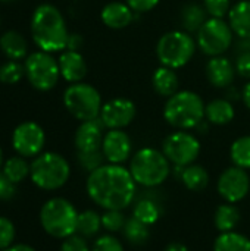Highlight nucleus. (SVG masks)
Wrapping results in <instances>:
<instances>
[{
	"instance_id": "f257e3e1",
	"label": "nucleus",
	"mask_w": 250,
	"mask_h": 251,
	"mask_svg": "<svg viewBox=\"0 0 250 251\" xmlns=\"http://www.w3.org/2000/svg\"><path fill=\"white\" fill-rule=\"evenodd\" d=\"M88 197L105 210H124L136 196L137 182L122 165H102L87 178Z\"/></svg>"
},
{
	"instance_id": "f03ea898",
	"label": "nucleus",
	"mask_w": 250,
	"mask_h": 251,
	"mask_svg": "<svg viewBox=\"0 0 250 251\" xmlns=\"http://www.w3.org/2000/svg\"><path fill=\"white\" fill-rule=\"evenodd\" d=\"M31 35L41 51L66 50L69 31L62 12L49 3L37 6L31 16Z\"/></svg>"
},
{
	"instance_id": "7ed1b4c3",
	"label": "nucleus",
	"mask_w": 250,
	"mask_h": 251,
	"mask_svg": "<svg viewBox=\"0 0 250 251\" xmlns=\"http://www.w3.org/2000/svg\"><path fill=\"white\" fill-rule=\"evenodd\" d=\"M164 118L175 129H194L205 121V101L194 91L180 90L167 99Z\"/></svg>"
},
{
	"instance_id": "20e7f679",
	"label": "nucleus",
	"mask_w": 250,
	"mask_h": 251,
	"mask_svg": "<svg viewBox=\"0 0 250 251\" xmlns=\"http://www.w3.org/2000/svg\"><path fill=\"white\" fill-rule=\"evenodd\" d=\"M130 172L139 185L153 188L167 181L171 174V162L162 150L144 147L133 154Z\"/></svg>"
},
{
	"instance_id": "39448f33",
	"label": "nucleus",
	"mask_w": 250,
	"mask_h": 251,
	"mask_svg": "<svg viewBox=\"0 0 250 251\" xmlns=\"http://www.w3.org/2000/svg\"><path fill=\"white\" fill-rule=\"evenodd\" d=\"M78 212L71 201L62 197L47 200L40 212L43 229L53 238L65 240L77 232Z\"/></svg>"
},
{
	"instance_id": "423d86ee",
	"label": "nucleus",
	"mask_w": 250,
	"mask_h": 251,
	"mask_svg": "<svg viewBox=\"0 0 250 251\" xmlns=\"http://www.w3.org/2000/svg\"><path fill=\"white\" fill-rule=\"evenodd\" d=\"M71 175L68 160L59 153L46 151L40 153L31 163V181L41 190L53 191L63 187Z\"/></svg>"
},
{
	"instance_id": "0eeeda50",
	"label": "nucleus",
	"mask_w": 250,
	"mask_h": 251,
	"mask_svg": "<svg viewBox=\"0 0 250 251\" xmlns=\"http://www.w3.org/2000/svg\"><path fill=\"white\" fill-rule=\"evenodd\" d=\"M197 49L196 40L187 31H168L156 43V57L162 66L180 69L194 56Z\"/></svg>"
},
{
	"instance_id": "6e6552de",
	"label": "nucleus",
	"mask_w": 250,
	"mask_h": 251,
	"mask_svg": "<svg viewBox=\"0 0 250 251\" xmlns=\"http://www.w3.org/2000/svg\"><path fill=\"white\" fill-rule=\"evenodd\" d=\"M63 106L78 121L97 119L103 106L102 96L96 87L87 82L71 84L63 93Z\"/></svg>"
},
{
	"instance_id": "1a4fd4ad",
	"label": "nucleus",
	"mask_w": 250,
	"mask_h": 251,
	"mask_svg": "<svg viewBox=\"0 0 250 251\" xmlns=\"http://www.w3.org/2000/svg\"><path fill=\"white\" fill-rule=\"evenodd\" d=\"M234 41V32L228 21L222 18H208L196 32L197 47L209 57L222 56Z\"/></svg>"
},
{
	"instance_id": "9d476101",
	"label": "nucleus",
	"mask_w": 250,
	"mask_h": 251,
	"mask_svg": "<svg viewBox=\"0 0 250 251\" xmlns=\"http://www.w3.org/2000/svg\"><path fill=\"white\" fill-rule=\"evenodd\" d=\"M25 76L38 91H49L56 87L60 78L57 60L47 51H34L25 57Z\"/></svg>"
},
{
	"instance_id": "9b49d317",
	"label": "nucleus",
	"mask_w": 250,
	"mask_h": 251,
	"mask_svg": "<svg viewBox=\"0 0 250 251\" xmlns=\"http://www.w3.org/2000/svg\"><path fill=\"white\" fill-rule=\"evenodd\" d=\"M200 141L189 131L177 129L162 143V151L174 166H189L200 154Z\"/></svg>"
},
{
	"instance_id": "f8f14e48",
	"label": "nucleus",
	"mask_w": 250,
	"mask_h": 251,
	"mask_svg": "<svg viewBox=\"0 0 250 251\" xmlns=\"http://www.w3.org/2000/svg\"><path fill=\"white\" fill-rule=\"evenodd\" d=\"M46 143L44 129L37 122H22L12 134V146L22 157H37Z\"/></svg>"
},
{
	"instance_id": "ddd939ff",
	"label": "nucleus",
	"mask_w": 250,
	"mask_h": 251,
	"mask_svg": "<svg viewBox=\"0 0 250 251\" xmlns=\"http://www.w3.org/2000/svg\"><path fill=\"white\" fill-rule=\"evenodd\" d=\"M220 196L227 201V203H239L242 201L250 190V176L246 169H242L239 166H231L225 169L217 184Z\"/></svg>"
},
{
	"instance_id": "4468645a",
	"label": "nucleus",
	"mask_w": 250,
	"mask_h": 251,
	"mask_svg": "<svg viewBox=\"0 0 250 251\" xmlns=\"http://www.w3.org/2000/svg\"><path fill=\"white\" fill-rule=\"evenodd\" d=\"M137 115V107L133 100L127 97H115L103 103L100 110V121L108 129L127 128Z\"/></svg>"
},
{
	"instance_id": "2eb2a0df",
	"label": "nucleus",
	"mask_w": 250,
	"mask_h": 251,
	"mask_svg": "<svg viewBox=\"0 0 250 251\" xmlns=\"http://www.w3.org/2000/svg\"><path fill=\"white\" fill-rule=\"evenodd\" d=\"M133 143L124 129H109L102 143V153L109 163L122 165L131 157Z\"/></svg>"
},
{
	"instance_id": "dca6fc26",
	"label": "nucleus",
	"mask_w": 250,
	"mask_h": 251,
	"mask_svg": "<svg viewBox=\"0 0 250 251\" xmlns=\"http://www.w3.org/2000/svg\"><path fill=\"white\" fill-rule=\"evenodd\" d=\"M205 75L209 84L215 88H228L233 85L237 71L234 62L225 56H214L206 62Z\"/></svg>"
},
{
	"instance_id": "f3484780",
	"label": "nucleus",
	"mask_w": 250,
	"mask_h": 251,
	"mask_svg": "<svg viewBox=\"0 0 250 251\" xmlns=\"http://www.w3.org/2000/svg\"><path fill=\"white\" fill-rule=\"evenodd\" d=\"M105 125L100 118L81 122L78 129L75 131L74 143L77 151H97L102 150V143L105 137Z\"/></svg>"
},
{
	"instance_id": "a211bd4d",
	"label": "nucleus",
	"mask_w": 250,
	"mask_h": 251,
	"mask_svg": "<svg viewBox=\"0 0 250 251\" xmlns=\"http://www.w3.org/2000/svg\"><path fill=\"white\" fill-rule=\"evenodd\" d=\"M136 12L127 4V1H109L100 12L102 22L112 29H124L133 24Z\"/></svg>"
},
{
	"instance_id": "6ab92c4d",
	"label": "nucleus",
	"mask_w": 250,
	"mask_h": 251,
	"mask_svg": "<svg viewBox=\"0 0 250 251\" xmlns=\"http://www.w3.org/2000/svg\"><path fill=\"white\" fill-rule=\"evenodd\" d=\"M57 63L60 69V76L71 84L81 82L87 75V63L80 51L65 50L57 59Z\"/></svg>"
},
{
	"instance_id": "aec40b11",
	"label": "nucleus",
	"mask_w": 250,
	"mask_h": 251,
	"mask_svg": "<svg viewBox=\"0 0 250 251\" xmlns=\"http://www.w3.org/2000/svg\"><path fill=\"white\" fill-rule=\"evenodd\" d=\"M152 85L156 94L161 97H171L180 91V78L175 69L168 66H159L152 75Z\"/></svg>"
},
{
	"instance_id": "412c9836",
	"label": "nucleus",
	"mask_w": 250,
	"mask_h": 251,
	"mask_svg": "<svg viewBox=\"0 0 250 251\" xmlns=\"http://www.w3.org/2000/svg\"><path fill=\"white\" fill-rule=\"evenodd\" d=\"M227 21L239 38H250V0H239L231 6Z\"/></svg>"
},
{
	"instance_id": "4be33fe9",
	"label": "nucleus",
	"mask_w": 250,
	"mask_h": 251,
	"mask_svg": "<svg viewBox=\"0 0 250 251\" xmlns=\"http://www.w3.org/2000/svg\"><path fill=\"white\" fill-rule=\"evenodd\" d=\"M236 116L234 104L228 99H215L205 104V119L214 125H227Z\"/></svg>"
},
{
	"instance_id": "5701e85b",
	"label": "nucleus",
	"mask_w": 250,
	"mask_h": 251,
	"mask_svg": "<svg viewBox=\"0 0 250 251\" xmlns=\"http://www.w3.org/2000/svg\"><path fill=\"white\" fill-rule=\"evenodd\" d=\"M0 49L10 60H21L28 56V43L25 37L15 31H6L0 37Z\"/></svg>"
},
{
	"instance_id": "b1692460",
	"label": "nucleus",
	"mask_w": 250,
	"mask_h": 251,
	"mask_svg": "<svg viewBox=\"0 0 250 251\" xmlns=\"http://www.w3.org/2000/svg\"><path fill=\"white\" fill-rule=\"evenodd\" d=\"M180 18H181V25H183L184 31H187L189 34H192V32L196 34L209 16L205 10L203 4L192 1V3H187L181 9Z\"/></svg>"
},
{
	"instance_id": "393cba45",
	"label": "nucleus",
	"mask_w": 250,
	"mask_h": 251,
	"mask_svg": "<svg viewBox=\"0 0 250 251\" xmlns=\"http://www.w3.org/2000/svg\"><path fill=\"white\" fill-rule=\"evenodd\" d=\"M181 182L190 191H202L209 185V174L200 165H189L181 169Z\"/></svg>"
},
{
	"instance_id": "a878e982",
	"label": "nucleus",
	"mask_w": 250,
	"mask_h": 251,
	"mask_svg": "<svg viewBox=\"0 0 250 251\" xmlns=\"http://www.w3.org/2000/svg\"><path fill=\"white\" fill-rule=\"evenodd\" d=\"M240 221V212L233 203H224L218 206L214 215V224L215 228L220 232H230L234 231Z\"/></svg>"
},
{
	"instance_id": "bb28decb",
	"label": "nucleus",
	"mask_w": 250,
	"mask_h": 251,
	"mask_svg": "<svg viewBox=\"0 0 250 251\" xmlns=\"http://www.w3.org/2000/svg\"><path fill=\"white\" fill-rule=\"evenodd\" d=\"M214 251H250V240L239 232H221L214 243Z\"/></svg>"
},
{
	"instance_id": "cd10ccee",
	"label": "nucleus",
	"mask_w": 250,
	"mask_h": 251,
	"mask_svg": "<svg viewBox=\"0 0 250 251\" xmlns=\"http://www.w3.org/2000/svg\"><path fill=\"white\" fill-rule=\"evenodd\" d=\"M133 218L139 219L147 226L155 225L161 218V209L152 199H141L133 209Z\"/></svg>"
},
{
	"instance_id": "c85d7f7f",
	"label": "nucleus",
	"mask_w": 250,
	"mask_h": 251,
	"mask_svg": "<svg viewBox=\"0 0 250 251\" xmlns=\"http://www.w3.org/2000/svg\"><path fill=\"white\" fill-rule=\"evenodd\" d=\"M102 228V216L94 212V210H84L78 213V221H77V234L90 238L94 237Z\"/></svg>"
},
{
	"instance_id": "c756f323",
	"label": "nucleus",
	"mask_w": 250,
	"mask_h": 251,
	"mask_svg": "<svg viewBox=\"0 0 250 251\" xmlns=\"http://www.w3.org/2000/svg\"><path fill=\"white\" fill-rule=\"evenodd\" d=\"M29 169H31V165L25 160V157L13 156V157L7 159L3 163V171L1 172L13 184H18V182H22L29 175Z\"/></svg>"
},
{
	"instance_id": "7c9ffc66",
	"label": "nucleus",
	"mask_w": 250,
	"mask_h": 251,
	"mask_svg": "<svg viewBox=\"0 0 250 251\" xmlns=\"http://www.w3.org/2000/svg\"><path fill=\"white\" fill-rule=\"evenodd\" d=\"M230 157L234 166H239L242 169H250V135H243L230 147Z\"/></svg>"
},
{
	"instance_id": "2f4dec72",
	"label": "nucleus",
	"mask_w": 250,
	"mask_h": 251,
	"mask_svg": "<svg viewBox=\"0 0 250 251\" xmlns=\"http://www.w3.org/2000/svg\"><path fill=\"white\" fill-rule=\"evenodd\" d=\"M122 231H124V237L127 238V241L134 244V246H141V244L147 243V240L150 238L149 226L144 225L143 222H140L136 218L127 219L125 226H124Z\"/></svg>"
},
{
	"instance_id": "473e14b6",
	"label": "nucleus",
	"mask_w": 250,
	"mask_h": 251,
	"mask_svg": "<svg viewBox=\"0 0 250 251\" xmlns=\"http://www.w3.org/2000/svg\"><path fill=\"white\" fill-rule=\"evenodd\" d=\"M25 75L24 65L19 60H7L0 66V82L3 84H16Z\"/></svg>"
},
{
	"instance_id": "72a5a7b5",
	"label": "nucleus",
	"mask_w": 250,
	"mask_h": 251,
	"mask_svg": "<svg viewBox=\"0 0 250 251\" xmlns=\"http://www.w3.org/2000/svg\"><path fill=\"white\" fill-rule=\"evenodd\" d=\"M125 216L122 210H106L102 215V226L109 232H118L122 231L125 226Z\"/></svg>"
},
{
	"instance_id": "f704fd0d",
	"label": "nucleus",
	"mask_w": 250,
	"mask_h": 251,
	"mask_svg": "<svg viewBox=\"0 0 250 251\" xmlns=\"http://www.w3.org/2000/svg\"><path fill=\"white\" fill-rule=\"evenodd\" d=\"M77 157H78V163L81 165V168H84L88 172H93L97 168H100L103 165V160H105V156H103L102 150H97V151H78Z\"/></svg>"
},
{
	"instance_id": "c9c22d12",
	"label": "nucleus",
	"mask_w": 250,
	"mask_h": 251,
	"mask_svg": "<svg viewBox=\"0 0 250 251\" xmlns=\"http://www.w3.org/2000/svg\"><path fill=\"white\" fill-rule=\"evenodd\" d=\"M209 18H225L231 9V0H202Z\"/></svg>"
},
{
	"instance_id": "e433bc0d",
	"label": "nucleus",
	"mask_w": 250,
	"mask_h": 251,
	"mask_svg": "<svg viewBox=\"0 0 250 251\" xmlns=\"http://www.w3.org/2000/svg\"><path fill=\"white\" fill-rule=\"evenodd\" d=\"M15 240V226L7 219L0 216V250H6L13 244Z\"/></svg>"
},
{
	"instance_id": "4c0bfd02",
	"label": "nucleus",
	"mask_w": 250,
	"mask_h": 251,
	"mask_svg": "<svg viewBox=\"0 0 250 251\" xmlns=\"http://www.w3.org/2000/svg\"><path fill=\"white\" fill-rule=\"evenodd\" d=\"M91 251H124V246L113 235H102L94 241Z\"/></svg>"
},
{
	"instance_id": "58836bf2",
	"label": "nucleus",
	"mask_w": 250,
	"mask_h": 251,
	"mask_svg": "<svg viewBox=\"0 0 250 251\" xmlns=\"http://www.w3.org/2000/svg\"><path fill=\"white\" fill-rule=\"evenodd\" d=\"M60 251H91L85 238L81 235H71L68 238L63 240L62 246H60Z\"/></svg>"
},
{
	"instance_id": "ea45409f",
	"label": "nucleus",
	"mask_w": 250,
	"mask_h": 251,
	"mask_svg": "<svg viewBox=\"0 0 250 251\" xmlns=\"http://www.w3.org/2000/svg\"><path fill=\"white\" fill-rule=\"evenodd\" d=\"M234 65H236L237 75H240L242 78L250 81V51L239 53Z\"/></svg>"
},
{
	"instance_id": "a19ab883",
	"label": "nucleus",
	"mask_w": 250,
	"mask_h": 251,
	"mask_svg": "<svg viewBox=\"0 0 250 251\" xmlns=\"http://www.w3.org/2000/svg\"><path fill=\"white\" fill-rule=\"evenodd\" d=\"M16 184H13L3 172H0V200H10L16 193Z\"/></svg>"
},
{
	"instance_id": "79ce46f5",
	"label": "nucleus",
	"mask_w": 250,
	"mask_h": 251,
	"mask_svg": "<svg viewBox=\"0 0 250 251\" xmlns=\"http://www.w3.org/2000/svg\"><path fill=\"white\" fill-rule=\"evenodd\" d=\"M125 1L136 13H146L155 9L161 0H125Z\"/></svg>"
},
{
	"instance_id": "37998d69",
	"label": "nucleus",
	"mask_w": 250,
	"mask_h": 251,
	"mask_svg": "<svg viewBox=\"0 0 250 251\" xmlns=\"http://www.w3.org/2000/svg\"><path fill=\"white\" fill-rule=\"evenodd\" d=\"M83 46V37L80 34H69L68 38V44H66V50H75L78 51Z\"/></svg>"
},
{
	"instance_id": "c03bdc74",
	"label": "nucleus",
	"mask_w": 250,
	"mask_h": 251,
	"mask_svg": "<svg viewBox=\"0 0 250 251\" xmlns=\"http://www.w3.org/2000/svg\"><path fill=\"white\" fill-rule=\"evenodd\" d=\"M165 251H190L187 249V246L186 244H183V243H180V241H172V243H169L167 247H165Z\"/></svg>"
},
{
	"instance_id": "a18cd8bd",
	"label": "nucleus",
	"mask_w": 250,
	"mask_h": 251,
	"mask_svg": "<svg viewBox=\"0 0 250 251\" xmlns=\"http://www.w3.org/2000/svg\"><path fill=\"white\" fill-rule=\"evenodd\" d=\"M242 100L245 103V106L250 110V81L243 87V91H242Z\"/></svg>"
},
{
	"instance_id": "49530a36",
	"label": "nucleus",
	"mask_w": 250,
	"mask_h": 251,
	"mask_svg": "<svg viewBox=\"0 0 250 251\" xmlns=\"http://www.w3.org/2000/svg\"><path fill=\"white\" fill-rule=\"evenodd\" d=\"M3 251H35L32 247L27 246V244H15V246H10L9 249Z\"/></svg>"
},
{
	"instance_id": "de8ad7c7",
	"label": "nucleus",
	"mask_w": 250,
	"mask_h": 251,
	"mask_svg": "<svg viewBox=\"0 0 250 251\" xmlns=\"http://www.w3.org/2000/svg\"><path fill=\"white\" fill-rule=\"evenodd\" d=\"M239 51L240 53L250 51V38H240V41H239Z\"/></svg>"
},
{
	"instance_id": "09e8293b",
	"label": "nucleus",
	"mask_w": 250,
	"mask_h": 251,
	"mask_svg": "<svg viewBox=\"0 0 250 251\" xmlns=\"http://www.w3.org/2000/svg\"><path fill=\"white\" fill-rule=\"evenodd\" d=\"M3 165V153H1V149H0V168Z\"/></svg>"
},
{
	"instance_id": "8fccbe9b",
	"label": "nucleus",
	"mask_w": 250,
	"mask_h": 251,
	"mask_svg": "<svg viewBox=\"0 0 250 251\" xmlns=\"http://www.w3.org/2000/svg\"><path fill=\"white\" fill-rule=\"evenodd\" d=\"M0 1H13V0H0Z\"/></svg>"
}]
</instances>
